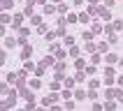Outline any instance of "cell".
Instances as JSON below:
<instances>
[{
  "label": "cell",
  "mask_w": 123,
  "mask_h": 111,
  "mask_svg": "<svg viewBox=\"0 0 123 111\" xmlns=\"http://www.w3.org/2000/svg\"><path fill=\"white\" fill-rule=\"evenodd\" d=\"M30 88H33V90L40 88V79H33V81H30Z\"/></svg>",
  "instance_id": "obj_28"
},
{
  "label": "cell",
  "mask_w": 123,
  "mask_h": 111,
  "mask_svg": "<svg viewBox=\"0 0 123 111\" xmlns=\"http://www.w3.org/2000/svg\"><path fill=\"white\" fill-rule=\"evenodd\" d=\"M16 44H19V42L14 39V37H5V49H14Z\"/></svg>",
  "instance_id": "obj_6"
},
{
  "label": "cell",
  "mask_w": 123,
  "mask_h": 111,
  "mask_svg": "<svg viewBox=\"0 0 123 111\" xmlns=\"http://www.w3.org/2000/svg\"><path fill=\"white\" fill-rule=\"evenodd\" d=\"M88 100H98V93H95V88H91V90H88Z\"/></svg>",
  "instance_id": "obj_27"
},
{
  "label": "cell",
  "mask_w": 123,
  "mask_h": 111,
  "mask_svg": "<svg viewBox=\"0 0 123 111\" xmlns=\"http://www.w3.org/2000/svg\"><path fill=\"white\" fill-rule=\"evenodd\" d=\"M105 60H107V62H118L121 58H118V56H114V53H107V58H105Z\"/></svg>",
  "instance_id": "obj_10"
},
{
  "label": "cell",
  "mask_w": 123,
  "mask_h": 111,
  "mask_svg": "<svg viewBox=\"0 0 123 111\" xmlns=\"http://www.w3.org/2000/svg\"><path fill=\"white\" fill-rule=\"evenodd\" d=\"M51 65H54V58H51V56H47V58L42 60V67H51Z\"/></svg>",
  "instance_id": "obj_8"
},
{
  "label": "cell",
  "mask_w": 123,
  "mask_h": 111,
  "mask_svg": "<svg viewBox=\"0 0 123 111\" xmlns=\"http://www.w3.org/2000/svg\"><path fill=\"white\" fill-rule=\"evenodd\" d=\"M74 97H77V100H86V97H88V93L79 88V90H74Z\"/></svg>",
  "instance_id": "obj_7"
},
{
  "label": "cell",
  "mask_w": 123,
  "mask_h": 111,
  "mask_svg": "<svg viewBox=\"0 0 123 111\" xmlns=\"http://www.w3.org/2000/svg\"><path fill=\"white\" fill-rule=\"evenodd\" d=\"M107 46H109V42H100V44H98V49L105 51V53H107Z\"/></svg>",
  "instance_id": "obj_22"
},
{
  "label": "cell",
  "mask_w": 123,
  "mask_h": 111,
  "mask_svg": "<svg viewBox=\"0 0 123 111\" xmlns=\"http://www.w3.org/2000/svg\"><path fill=\"white\" fill-rule=\"evenodd\" d=\"M105 97H107V100H114V97H116V90H105Z\"/></svg>",
  "instance_id": "obj_11"
},
{
  "label": "cell",
  "mask_w": 123,
  "mask_h": 111,
  "mask_svg": "<svg viewBox=\"0 0 123 111\" xmlns=\"http://www.w3.org/2000/svg\"><path fill=\"white\" fill-rule=\"evenodd\" d=\"M12 5H14L12 0H2V12H7V9H9V7H12Z\"/></svg>",
  "instance_id": "obj_16"
},
{
  "label": "cell",
  "mask_w": 123,
  "mask_h": 111,
  "mask_svg": "<svg viewBox=\"0 0 123 111\" xmlns=\"http://www.w3.org/2000/svg\"><path fill=\"white\" fill-rule=\"evenodd\" d=\"M21 26H23V14H16L14 21H12V28L14 30H21Z\"/></svg>",
  "instance_id": "obj_4"
},
{
  "label": "cell",
  "mask_w": 123,
  "mask_h": 111,
  "mask_svg": "<svg viewBox=\"0 0 123 111\" xmlns=\"http://www.w3.org/2000/svg\"><path fill=\"white\" fill-rule=\"evenodd\" d=\"M7 23H12V19H9V14L2 12V26H7Z\"/></svg>",
  "instance_id": "obj_18"
},
{
  "label": "cell",
  "mask_w": 123,
  "mask_h": 111,
  "mask_svg": "<svg viewBox=\"0 0 123 111\" xmlns=\"http://www.w3.org/2000/svg\"><path fill=\"white\" fill-rule=\"evenodd\" d=\"M118 65H121V67H123V58H121V60H118Z\"/></svg>",
  "instance_id": "obj_39"
},
{
  "label": "cell",
  "mask_w": 123,
  "mask_h": 111,
  "mask_svg": "<svg viewBox=\"0 0 123 111\" xmlns=\"http://www.w3.org/2000/svg\"><path fill=\"white\" fill-rule=\"evenodd\" d=\"M56 56H58V58H65V56H68V51H63V49H58V51H56Z\"/></svg>",
  "instance_id": "obj_31"
},
{
  "label": "cell",
  "mask_w": 123,
  "mask_h": 111,
  "mask_svg": "<svg viewBox=\"0 0 123 111\" xmlns=\"http://www.w3.org/2000/svg\"><path fill=\"white\" fill-rule=\"evenodd\" d=\"M93 111H102V104H98V102H95V104H93Z\"/></svg>",
  "instance_id": "obj_34"
},
{
  "label": "cell",
  "mask_w": 123,
  "mask_h": 111,
  "mask_svg": "<svg viewBox=\"0 0 123 111\" xmlns=\"http://www.w3.org/2000/svg\"><path fill=\"white\" fill-rule=\"evenodd\" d=\"M88 19H91V16H88L86 12H81V14H79V21H81V23H88Z\"/></svg>",
  "instance_id": "obj_19"
},
{
  "label": "cell",
  "mask_w": 123,
  "mask_h": 111,
  "mask_svg": "<svg viewBox=\"0 0 123 111\" xmlns=\"http://www.w3.org/2000/svg\"><path fill=\"white\" fill-rule=\"evenodd\" d=\"M74 79H77V81H79V83H81L84 79H86V72H84V69H79V72H77V74H74Z\"/></svg>",
  "instance_id": "obj_9"
},
{
  "label": "cell",
  "mask_w": 123,
  "mask_h": 111,
  "mask_svg": "<svg viewBox=\"0 0 123 111\" xmlns=\"http://www.w3.org/2000/svg\"><path fill=\"white\" fill-rule=\"evenodd\" d=\"M70 56H72V58H77V56H79V49H77V46H70Z\"/></svg>",
  "instance_id": "obj_25"
},
{
  "label": "cell",
  "mask_w": 123,
  "mask_h": 111,
  "mask_svg": "<svg viewBox=\"0 0 123 111\" xmlns=\"http://www.w3.org/2000/svg\"><path fill=\"white\" fill-rule=\"evenodd\" d=\"M100 60H102V56H100V53H93V58H91V62H93V65H98Z\"/></svg>",
  "instance_id": "obj_20"
},
{
  "label": "cell",
  "mask_w": 123,
  "mask_h": 111,
  "mask_svg": "<svg viewBox=\"0 0 123 111\" xmlns=\"http://www.w3.org/2000/svg\"><path fill=\"white\" fill-rule=\"evenodd\" d=\"M72 95H74V93H70V88H65V90L61 93V97H63V100H70Z\"/></svg>",
  "instance_id": "obj_15"
},
{
  "label": "cell",
  "mask_w": 123,
  "mask_h": 111,
  "mask_svg": "<svg viewBox=\"0 0 123 111\" xmlns=\"http://www.w3.org/2000/svg\"><path fill=\"white\" fill-rule=\"evenodd\" d=\"M30 23H33V26H42V16H33Z\"/></svg>",
  "instance_id": "obj_21"
},
{
  "label": "cell",
  "mask_w": 123,
  "mask_h": 111,
  "mask_svg": "<svg viewBox=\"0 0 123 111\" xmlns=\"http://www.w3.org/2000/svg\"><path fill=\"white\" fill-rule=\"evenodd\" d=\"M116 100H118V102H123V90H116Z\"/></svg>",
  "instance_id": "obj_33"
},
{
  "label": "cell",
  "mask_w": 123,
  "mask_h": 111,
  "mask_svg": "<svg viewBox=\"0 0 123 111\" xmlns=\"http://www.w3.org/2000/svg\"><path fill=\"white\" fill-rule=\"evenodd\" d=\"M116 81H118V86H123V76H118V79H116Z\"/></svg>",
  "instance_id": "obj_35"
},
{
  "label": "cell",
  "mask_w": 123,
  "mask_h": 111,
  "mask_svg": "<svg viewBox=\"0 0 123 111\" xmlns=\"http://www.w3.org/2000/svg\"><path fill=\"white\" fill-rule=\"evenodd\" d=\"M74 5H84V0H74Z\"/></svg>",
  "instance_id": "obj_36"
},
{
  "label": "cell",
  "mask_w": 123,
  "mask_h": 111,
  "mask_svg": "<svg viewBox=\"0 0 123 111\" xmlns=\"http://www.w3.org/2000/svg\"><path fill=\"white\" fill-rule=\"evenodd\" d=\"M63 39H65V44H68V46H72V44H74V37H72V35H68V37H63Z\"/></svg>",
  "instance_id": "obj_23"
},
{
  "label": "cell",
  "mask_w": 123,
  "mask_h": 111,
  "mask_svg": "<svg viewBox=\"0 0 123 111\" xmlns=\"http://www.w3.org/2000/svg\"><path fill=\"white\" fill-rule=\"evenodd\" d=\"M44 12H47V14H54L56 7H54V5H44Z\"/></svg>",
  "instance_id": "obj_26"
},
{
  "label": "cell",
  "mask_w": 123,
  "mask_h": 111,
  "mask_svg": "<svg viewBox=\"0 0 123 111\" xmlns=\"http://www.w3.org/2000/svg\"><path fill=\"white\" fill-rule=\"evenodd\" d=\"M74 65H77V69H84V67H86V60H84V58H77Z\"/></svg>",
  "instance_id": "obj_14"
},
{
  "label": "cell",
  "mask_w": 123,
  "mask_h": 111,
  "mask_svg": "<svg viewBox=\"0 0 123 111\" xmlns=\"http://www.w3.org/2000/svg\"><path fill=\"white\" fill-rule=\"evenodd\" d=\"M56 100H58V95H56V93H51V95H47L44 100H42V106H54Z\"/></svg>",
  "instance_id": "obj_2"
},
{
  "label": "cell",
  "mask_w": 123,
  "mask_h": 111,
  "mask_svg": "<svg viewBox=\"0 0 123 111\" xmlns=\"http://www.w3.org/2000/svg\"><path fill=\"white\" fill-rule=\"evenodd\" d=\"M98 14H100V16H102L105 21H109V19H111V14H109V9H105V7H98Z\"/></svg>",
  "instance_id": "obj_5"
},
{
  "label": "cell",
  "mask_w": 123,
  "mask_h": 111,
  "mask_svg": "<svg viewBox=\"0 0 123 111\" xmlns=\"http://www.w3.org/2000/svg\"><path fill=\"white\" fill-rule=\"evenodd\" d=\"M93 35H95V33H93V30H88V33L84 30V35H81V37H84V39H86V42H91V39H93Z\"/></svg>",
  "instance_id": "obj_13"
},
{
  "label": "cell",
  "mask_w": 123,
  "mask_h": 111,
  "mask_svg": "<svg viewBox=\"0 0 123 111\" xmlns=\"http://www.w3.org/2000/svg\"><path fill=\"white\" fill-rule=\"evenodd\" d=\"M63 83H65V88H72L77 83V79H63Z\"/></svg>",
  "instance_id": "obj_12"
},
{
  "label": "cell",
  "mask_w": 123,
  "mask_h": 111,
  "mask_svg": "<svg viewBox=\"0 0 123 111\" xmlns=\"http://www.w3.org/2000/svg\"><path fill=\"white\" fill-rule=\"evenodd\" d=\"M35 111H47V109H44V106H40V109H35Z\"/></svg>",
  "instance_id": "obj_38"
},
{
  "label": "cell",
  "mask_w": 123,
  "mask_h": 111,
  "mask_svg": "<svg viewBox=\"0 0 123 111\" xmlns=\"http://www.w3.org/2000/svg\"><path fill=\"white\" fill-rule=\"evenodd\" d=\"M14 102H16V93L7 95V97H5V102H2V111H7L9 106H14Z\"/></svg>",
  "instance_id": "obj_1"
},
{
  "label": "cell",
  "mask_w": 123,
  "mask_h": 111,
  "mask_svg": "<svg viewBox=\"0 0 123 111\" xmlns=\"http://www.w3.org/2000/svg\"><path fill=\"white\" fill-rule=\"evenodd\" d=\"M54 2H61V0H54Z\"/></svg>",
  "instance_id": "obj_40"
},
{
  "label": "cell",
  "mask_w": 123,
  "mask_h": 111,
  "mask_svg": "<svg viewBox=\"0 0 123 111\" xmlns=\"http://www.w3.org/2000/svg\"><path fill=\"white\" fill-rule=\"evenodd\" d=\"M105 109H107V111H114V109H116V104H114V102H107V104H105Z\"/></svg>",
  "instance_id": "obj_29"
},
{
  "label": "cell",
  "mask_w": 123,
  "mask_h": 111,
  "mask_svg": "<svg viewBox=\"0 0 123 111\" xmlns=\"http://www.w3.org/2000/svg\"><path fill=\"white\" fill-rule=\"evenodd\" d=\"M77 19H79V16H74V14H68V23H79Z\"/></svg>",
  "instance_id": "obj_24"
},
{
  "label": "cell",
  "mask_w": 123,
  "mask_h": 111,
  "mask_svg": "<svg viewBox=\"0 0 123 111\" xmlns=\"http://www.w3.org/2000/svg\"><path fill=\"white\" fill-rule=\"evenodd\" d=\"M23 67H26L28 72H30V69H35V65H33V62H30V60H26V62H23Z\"/></svg>",
  "instance_id": "obj_30"
},
{
  "label": "cell",
  "mask_w": 123,
  "mask_h": 111,
  "mask_svg": "<svg viewBox=\"0 0 123 111\" xmlns=\"http://www.w3.org/2000/svg\"><path fill=\"white\" fill-rule=\"evenodd\" d=\"M65 106H68V109L72 111V109H74V102H72V100H65Z\"/></svg>",
  "instance_id": "obj_32"
},
{
  "label": "cell",
  "mask_w": 123,
  "mask_h": 111,
  "mask_svg": "<svg viewBox=\"0 0 123 111\" xmlns=\"http://www.w3.org/2000/svg\"><path fill=\"white\" fill-rule=\"evenodd\" d=\"M30 56H33V46H30V44H23V49H21V58L28 60Z\"/></svg>",
  "instance_id": "obj_3"
},
{
  "label": "cell",
  "mask_w": 123,
  "mask_h": 111,
  "mask_svg": "<svg viewBox=\"0 0 123 111\" xmlns=\"http://www.w3.org/2000/svg\"><path fill=\"white\" fill-rule=\"evenodd\" d=\"M63 69H65V62H58V65H56V74H63Z\"/></svg>",
  "instance_id": "obj_17"
},
{
  "label": "cell",
  "mask_w": 123,
  "mask_h": 111,
  "mask_svg": "<svg viewBox=\"0 0 123 111\" xmlns=\"http://www.w3.org/2000/svg\"><path fill=\"white\" fill-rule=\"evenodd\" d=\"M51 111H61V106H51Z\"/></svg>",
  "instance_id": "obj_37"
}]
</instances>
